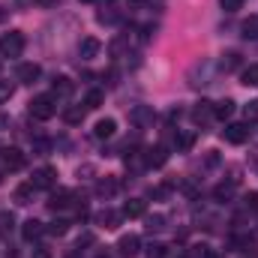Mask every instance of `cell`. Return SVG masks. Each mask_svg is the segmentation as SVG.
Instances as JSON below:
<instances>
[{
	"label": "cell",
	"instance_id": "cell-1",
	"mask_svg": "<svg viewBox=\"0 0 258 258\" xmlns=\"http://www.w3.org/2000/svg\"><path fill=\"white\" fill-rule=\"evenodd\" d=\"M27 108H30V117H36V120H51V117L57 114V102H54V96H51V93L33 96Z\"/></svg>",
	"mask_w": 258,
	"mask_h": 258
},
{
	"label": "cell",
	"instance_id": "cell-2",
	"mask_svg": "<svg viewBox=\"0 0 258 258\" xmlns=\"http://www.w3.org/2000/svg\"><path fill=\"white\" fill-rule=\"evenodd\" d=\"M24 51V33L21 30H9L3 39H0V54L3 57H18Z\"/></svg>",
	"mask_w": 258,
	"mask_h": 258
},
{
	"label": "cell",
	"instance_id": "cell-3",
	"mask_svg": "<svg viewBox=\"0 0 258 258\" xmlns=\"http://www.w3.org/2000/svg\"><path fill=\"white\" fill-rule=\"evenodd\" d=\"M30 183H33L36 189H54V183H57V168H51V165L36 168L33 177H30Z\"/></svg>",
	"mask_w": 258,
	"mask_h": 258
},
{
	"label": "cell",
	"instance_id": "cell-4",
	"mask_svg": "<svg viewBox=\"0 0 258 258\" xmlns=\"http://www.w3.org/2000/svg\"><path fill=\"white\" fill-rule=\"evenodd\" d=\"M249 135H252L249 123H228V126L222 129V138H225L228 144H246Z\"/></svg>",
	"mask_w": 258,
	"mask_h": 258
},
{
	"label": "cell",
	"instance_id": "cell-5",
	"mask_svg": "<svg viewBox=\"0 0 258 258\" xmlns=\"http://www.w3.org/2000/svg\"><path fill=\"white\" fill-rule=\"evenodd\" d=\"M0 159H3V168L6 171H21L24 168V153L18 150V147H6V150H0Z\"/></svg>",
	"mask_w": 258,
	"mask_h": 258
},
{
	"label": "cell",
	"instance_id": "cell-6",
	"mask_svg": "<svg viewBox=\"0 0 258 258\" xmlns=\"http://www.w3.org/2000/svg\"><path fill=\"white\" fill-rule=\"evenodd\" d=\"M165 162H168V150H165L162 144L144 150V165H147V168H162Z\"/></svg>",
	"mask_w": 258,
	"mask_h": 258
},
{
	"label": "cell",
	"instance_id": "cell-7",
	"mask_svg": "<svg viewBox=\"0 0 258 258\" xmlns=\"http://www.w3.org/2000/svg\"><path fill=\"white\" fill-rule=\"evenodd\" d=\"M129 120H132L138 129L153 126V108H150V105H135V108L129 111Z\"/></svg>",
	"mask_w": 258,
	"mask_h": 258
},
{
	"label": "cell",
	"instance_id": "cell-8",
	"mask_svg": "<svg viewBox=\"0 0 258 258\" xmlns=\"http://www.w3.org/2000/svg\"><path fill=\"white\" fill-rule=\"evenodd\" d=\"M99 51H102V42H99L96 36H84V39L78 42V54H81V60H93Z\"/></svg>",
	"mask_w": 258,
	"mask_h": 258
},
{
	"label": "cell",
	"instance_id": "cell-9",
	"mask_svg": "<svg viewBox=\"0 0 258 258\" xmlns=\"http://www.w3.org/2000/svg\"><path fill=\"white\" fill-rule=\"evenodd\" d=\"M42 234H45V222H39V219H24V225H21V237H24L27 243L39 240Z\"/></svg>",
	"mask_w": 258,
	"mask_h": 258
},
{
	"label": "cell",
	"instance_id": "cell-10",
	"mask_svg": "<svg viewBox=\"0 0 258 258\" xmlns=\"http://www.w3.org/2000/svg\"><path fill=\"white\" fill-rule=\"evenodd\" d=\"M117 249H120V255H126V258L138 255V249H141V237H138V234H123L120 243H117Z\"/></svg>",
	"mask_w": 258,
	"mask_h": 258
},
{
	"label": "cell",
	"instance_id": "cell-11",
	"mask_svg": "<svg viewBox=\"0 0 258 258\" xmlns=\"http://www.w3.org/2000/svg\"><path fill=\"white\" fill-rule=\"evenodd\" d=\"M120 219H123V213H117V210H108V207L96 213V222H99L102 228H108V231H114V228L120 225Z\"/></svg>",
	"mask_w": 258,
	"mask_h": 258
},
{
	"label": "cell",
	"instance_id": "cell-12",
	"mask_svg": "<svg viewBox=\"0 0 258 258\" xmlns=\"http://www.w3.org/2000/svg\"><path fill=\"white\" fill-rule=\"evenodd\" d=\"M39 75H42V66L39 63H21L18 66V81L21 84H33V81H39Z\"/></svg>",
	"mask_w": 258,
	"mask_h": 258
},
{
	"label": "cell",
	"instance_id": "cell-13",
	"mask_svg": "<svg viewBox=\"0 0 258 258\" xmlns=\"http://www.w3.org/2000/svg\"><path fill=\"white\" fill-rule=\"evenodd\" d=\"M72 204V192L69 189H57V192H51L48 198V210H66Z\"/></svg>",
	"mask_w": 258,
	"mask_h": 258
},
{
	"label": "cell",
	"instance_id": "cell-14",
	"mask_svg": "<svg viewBox=\"0 0 258 258\" xmlns=\"http://www.w3.org/2000/svg\"><path fill=\"white\" fill-rule=\"evenodd\" d=\"M144 210H147V204H144L141 198H129L126 204H123V210H120V213H123L126 219H138V216H144Z\"/></svg>",
	"mask_w": 258,
	"mask_h": 258
},
{
	"label": "cell",
	"instance_id": "cell-15",
	"mask_svg": "<svg viewBox=\"0 0 258 258\" xmlns=\"http://www.w3.org/2000/svg\"><path fill=\"white\" fill-rule=\"evenodd\" d=\"M72 81L66 78V75H57L54 81H51V96H72Z\"/></svg>",
	"mask_w": 258,
	"mask_h": 258
},
{
	"label": "cell",
	"instance_id": "cell-16",
	"mask_svg": "<svg viewBox=\"0 0 258 258\" xmlns=\"http://www.w3.org/2000/svg\"><path fill=\"white\" fill-rule=\"evenodd\" d=\"M114 129H117L114 117H102V120H96L93 135H96V138H111V135H114Z\"/></svg>",
	"mask_w": 258,
	"mask_h": 258
},
{
	"label": "cell",
	"instance_id": "cell-17",
	"mask_svg": "<svg viewBox=\"0 0 258 258\" xmlns=\"http://www.w3.org/2000/svg\"><path fill=\"white\" fill-rule=\"evenodd\" d=\"M231 114H234V102H231V99L213 102V117H216V120H228Z\"/></svg>",
	"mask_w": 258,
	"mask_h": 258
},
{
	"label": "cell",
	"instance_id": "cell-18",
	"mask_svg": "<svg viewBox=\"0 0 258 258\" xmlns=\"http://www.w3.org/2000/svg\"><path fill=\"white\" fill-rule=\"evenodd\" d=\"M213 117V102H198L192 108V120L195 123H204V120H210Z\"/></svg>",
	"mask_w": 258,
	"mask_h": 258
},
{
	"label": "cell",
	"instance_id": "cell-19",
	"mask_svg": "<svg viewBox=\"0 0 258 258\" xmlns=\"http://www.w3.org/2000/svg\"><path fill=\"white\" fill-rule=\"evenodd\" d=\"M33 192H36V186H33V183H21V186L15 189L12 198H15V204H30V201H33Z\"/></svg>",
	"mask_w": 258,
	"mask_h": 258
},
{
	"label": "cell",
	"instance_id": "cell-20",
	"mask_svg": "<svg viewBox=\"0 0 258 258\" xmlns=\"http://www.w3.org/2000/svg\"><path fill=\"white\" fill-rule=\"evenodd\" d=\"M84 114H87V108H81V105H72V108H66L63 111V120L69 126H78L81 120H84Z\"/></svg>",
	"mask_w": 258,
	"mask_h": 258
},
{
	"label": "cell",
	"instance_id": "cell-21",
	"mask_svg": "<svg viewBox=\"0 0 258 258\" xmlns=\"http://www.w3.org/2000/svg\"><path fill=\"white\" fill-rule=\"evenodd\" d=\"M96 192L102 195V198H111V195L117 192V180H114V177H102V180L96 183Z\"/></svg>",
	"mask_w": 258,
	"mask_h": 258
},
{
	"label": "cell",
	"instance_id": "cell-22",
	"mask_svg": "<svg viewBox=\"0 0 258 258\" xmlns=\"http://www.w3.org/2000/svg\"><path fill=\"white\" fill-rule=\"evenodd\" d=\"M102 102H105V93H102V90H90V93L84 96V108H87V111H96Z\"/></svg>",
	"mask_w": 258,
	"mask_h": 258
},
{
	"label": "cell",
	"instance_id": "cell-23",
	"mask_svg": "<svg viewBox=\"0 0 258 258\" xmlns=\"http://www.w3.org/2000/svg\"><path fill=\"white\" fill-rule=\"evenodd\" d=\"M240 30H243V39H258V15H249L240 24Z\"/></svg>",
	"mask_w": 258,
	"mask_h": 258
},
{
	"label": "cell",
	"instance_id": "cell-24",
	"mask_svg": "<svg viewBox=\"0 0 258 258\" xmlns=\"http://www.w3.org/2000/svg\"><path fill=\"white\" fill-rule=\"evenodd\" d=\"M12 228H15V216L6 213V210H0V237H9Z\"/></svg>",
	"mask_w": 258,
	"mask_h": 258
},
{
	"label": "cell",
	"instance_id": "cell-25",
	"mask_svg": "<svg viewBox=\"0 0 258 258\" xmlns=\"http://www.w3.org/2000/svg\"><path fill=\"white\" fill-rule=\"evenodd\" d=\"M195 144V132H177V150L180 153H189Z\"/></svg>",
	"mask_w": 258,
	"mask_h": 258
},
{
	"label": "cell",
	"instance_id": "cell-26",
	"mask_svg": "<svg viewBox=\"0 0 258 258\" xmlns=\"http://www.w3.org/2000/svg\"><path fill=\"white\" fill-rule=\"evenodd\" d=\"M231 195H234V180H231V183H219V186L213 189V198H216V201H228Z\"/></svg>",
	"mask_w": 258,
	"mask_h": 258
},
{
	"label": "cell",
	"instance_id": "cell-27",
	"mask_svg": "<svg viewBox=\"0 0 258 258\" xmlns=\"http://www.w3.org/2000/svg\"><path fill=\"white\" fill-rule=\"evenodd\" d=\"M240 81H243L246 87H258V66H246V69L240 72Z\"/></svg>",
	"mask_w": 258,
	"mask_h": 258
},
{
	"label": "cell",
	"instance_id": "cell-28",
	"mask_svg": "<svg viewBox=\"0 0 258 258\" xmlns=\"http://www.w3.org/2000/svg\"><path fill=\"white\" fill-rule=\"evenodd\" d=\"M45 231L54 234V237H63L66 231H69V222H66V219H54L51 225H45Z\"/></svg>",
	"mask_w": 258,
	"mask_h": 258
},
{
	"label": "cell",
	"instance_id": "cell-29",
	"mask_svg": "<svg viewBox=\"0 0 258 258\" xmlns=\"http://www.w3.org/2000/svg\"><path fill=\"white\" fill-rule=\"evenodd\" d=\"M243 117H246V123H258V99L243 105Z\"/></svg>",
	"mask_w": 258,
	"mask_h": 258
},
{
	"label": "cell",
	"instance_id": "cell-30",
	"mask_svg": "<svg viewBox=\"0 0 258 258\" xmlns=\"http://www.w3.org/2000/svg\"><path fill=\"white\" fill-rule=\"evenodd\" d=\"M126 42H129V36H117L111 45H108V51H111V57H120L123 54V48H126Z\"/></svg>",
	"mask_w": 258,
	"mask_h": 258
},
{
	"label": "cell",
	"instance_id": "cell-31",
	"mask_svg": "<svg viewBox=\"0 0 258 258\" xmlns=\"http://www.w3.org/2000/svg\"><path fill=\"white\" fill-rule=\"evenodd\" d=\"M165 228V216L156 213V216H147V231H162Z\"/></svg>",
	"mask_w": 258,
	"mask_h": 258
},
{
	"label": "cell",
	"instance_id": "cell-32",
	"mask_svg": "<svg viewBox=\"0 0 258 258\" xmlns=\"http://www.w3.org/2000/svg\"><path fill=\"white\" fill-rule=\"evenodd\" d=\"M189 258H213V252H210V246H204V243H195L192 249H189Z\"/></svg>",
	"mask_w": 258,
	"mask_h": 258
},
{
	"label": "cell",
	"instance_id": "cell-33",
	"mask_svg": "<svg viewBox=\"0 0 258 258\" xmlns=\"http://www.w3.org/2000/svg\"><path fill=\"white\" fill-rule=\"evenodd\" d=\"M165 255H168L165 243H150V246H147V258H165Z\"/></svg>",
	"mask_w": 258,
	"mask_h": 258
},
{
	"label": "cell",
	"instance_id": "cell-34",
	"mask_svg": "<svg viewBox=\"0 0 258 258\" xmlns=\"http://www.w3.org/2000/svg\"><path fill=\"white\" fill-rule=\"evenodd\" d=\"M237 63H240V57H237L234 51H228V54L222 57V69H225V72H231V69H237Z\"/></svg>",
	"mask_w": 258,
	"mask_h": 258
},
{
	"label": "cell",
	"instance_id": "cell-35",
	"mask_svg": "<svg viewBox=\"0 0 258 258\" xmlns=\"http://www.w3.org/2000/svg\"><path fill=\"white\" fill-rule=\"evenodd\" d=\"M96 18H99V24H114V21H117V18H120V15H117V12H114V9H108V12H105V9H102V12H99V15H96Z\"/></svg>",
	"mask_w": 258,
	"mask_h": 258
},
{
	"label": "cell",
	"instance_id": "cell-36",
	"mask_svg": "<svg viewBox=\"0 0 258 258\" xmlns=\"http://www.w3.org/2000/svg\"><path fill=\"white\" fill-rule=\"evenodd\" d=\"M12 93H15V87H12L9 81H0V102H9Z\"/></svg>",
	"mask_w": 258,
	"mask_h": 258
},
{
	"label": "cell",
	"instance_id": "cell-37",
	"mask_svg": "<svg viewBox=\"0 0 258 258\" xmlns=\"http://www.w3.org/2000/svg\"><path fill=\"white\" fill-rule=\"evenodd\" d=\"M219 6H222L225 12H237V9L243 6V0H219Z\"/></svg>",
	"mask_w": 258,
	"mask_h": 258
},
{
	"label": "cell",
	"instance_id": "cell-38",
	"mask_svg": "<svg viewBox=\"0 0 258 258\" xmlns=\"http://www.w3.org/2000/svg\"><path fill=\"white\" fill-rule=\"evenodd\" d=\"M243 201H246V207H249V210H258V192H249Z\"/></svg>",
	"mask_w": 258,
	"mask_h": 258
},
{
	"label": "cell",
	"instance_id": "cell-39",
	"mask_svg": "<svg viewBox=\"0 0 258 258\" xmlns=\"http://www.w3.org/2000/svg\"><path fill=\"white\" fill-rule=\"evenodd\" d=\"M33 150H39V153H48V141H45V138H36V141H33Z\"/></svg>",
	"mask_w": 258,
	"mask_h": 258
},
{
	"label": "cell",
	"instance_id": "cell-40",
	"mask_svg": "<svg viewBox=\"0 0 258 258\" xmlns=\"http://www.w3.org/2000/svg\"><path fill=\"white\" fill-rule=\"evenodd\" d=\"M33 258H51L48 246H36V249H33Z\"/></svg>",
	"mask_w": 258,
	"mask_h": 258
},
{
	"label": "cell",
	"instance_id": "cell-41",
	"mask_svg": "<svg viewBox=\"0 0 258 258\" xmlns=\"http://www.w3.org/2000/svg\"><path fill=\"white\" fill-rule=\"evenodd\" d=\"M126 3L132 9H144V6H147V0H126Z\"/></svg>",
	"mask_w": 258,
	"mask_h": 258
},
{
	"label": "cell",
	"instance_id": "cell-42",
	"mask_svg": "<svg viewBox=\"0 0 258 258\" xmlns=\"http://www.w3.org/2000/svg\"><path fill=\"white\" fill-rule=\"evenodd\" d=\"M6 123H9V117H3V114H0V126H6Z\"/></svg>",
	"mask_w": 258,
	"mask_h": 258
},
{
	"label": "cell",
	"instance_id": "cell-43",
	"mask_svg": "<svg viewBox=\"0 0 258 258\" xmlns=\"http://www.w3.org/2000/svg\"><path fill=\"white\" fill-rule=\"evenodd\" d=\"M81 3H96V0H81Z\"/></svg>",
	"mask_w": 258,
	"mask_h": 258
},
{
	"label": "cell",
	"instance_id": "cell-44",
	"mask_svg": "<svg viewBox=\"0 0 258 258\" xmlns=\"http://www.w3.org/2000/svg\"><path fill=\"white\" fill-rule=\"evenodd\" d=\"M0 183H3V174H0Z\"/></svg>",
	"mask_w": 258,
	"mask_h": 258
},
{
	"label": "cell",
	"instance_id": "cell-45",
	"mask_svg": "<svg viewBox=\"0 0 258 258\" xmlns=\"http://www.w3.org/2000/svg\"><path fill=\"white\" fill-rule=\"evenodd\" d=\"M72 258H75V255H72Z\"/></svg>",
	"mask_w": 258,
	"mask_h": 258
}]
</instances>
